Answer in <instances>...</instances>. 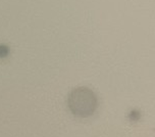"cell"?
<instances>
[{"instance_id":"1","label":"cell","mask_w":155,"mask_h":137,"mask_svg":"<svg viewBox=\"0 0 155 137\" xmlns=\"http://www.w3.org/2000/svg\"><path fill=\"white\" fill-rule=\"evenodd\" d=\"M68 108L74 116L80 118H87L96 111L97 97L95 93L87 87L74 89L68 96Z\"/></svg>"},{"instance_id":"2","label":"cell","mask_w":155,"mask_h":137,"mask_svg":"<svg viewBox=\"0 0 155 137\" xmlns=\"http://www.w3.org/2000/svg\"><path fill=\"white\" fill-rule=\"evenodd\" d=\"M8 53V48L6 46L1 45L0 46V57H5Z\"/></svg>"}]
</instances>
